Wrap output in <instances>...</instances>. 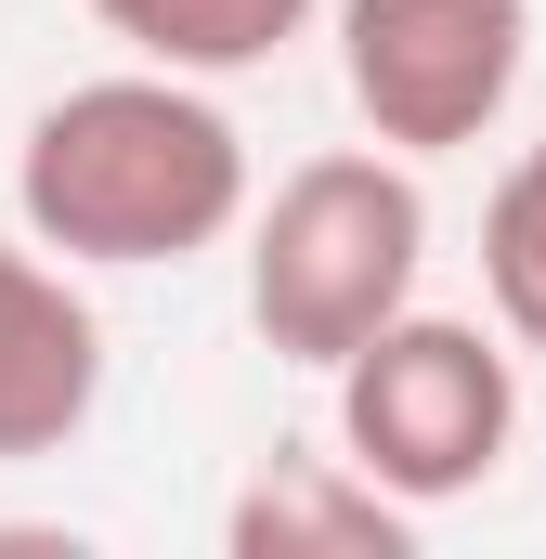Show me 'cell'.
<instances>
[{"mask_svg": "<svg viewBox=\"0 0 546 559\" xmlns=\"http://www.w3.org/2000/svg\"><path fill=\"white\" fill-rule=\"evenodd\" d=\"M105 404V325H92V299L66 286V261L26 235H0V468H26V455H66L79 429Z\"/></svg>", "mask_w": 546, "mask_h": 559, "instance_id": "5", "label": "cell"}, {"mask_svg": "<svg viewBox=\"0 0 546 559\" xmlns=\"http://www.w3.org/2000/svg\"><path fill=\"white\" fill-rule=\"evenodd\" d=\"M416 261H429V195L391 143L299 156L248 209V325H261L273 365L325 378L339 352H365L416 299Z\"/></svg>", "mask_w": 546, "mask_h": 559, "instance_id": "2", "label": "cell"}, {"mask_svg": "<svg viewBox=\"0 0 546 559\" xmlns=\"http://www.w3.org/2000/svg\"><path fill=\"white\" fill-rule=\"evenodd\" d=\"M13 209L52 261H105V274H156V261H195L248 222V131L169 79V66H118V79H79L26 118L13 156Z\"/></svg>", "mask_w": 546, "mask_h": 559, "instance_id": "1", "label": "cell"}, {"mask_svg": "<svg viewBox=\"0 0 546 559\" xmlns=\"http://www.w3.org/2000/svg\"><path fill=\"white\" fill-rule=\"evenodd\" d=\"M482 299H495L508 352H546V131L508 156V182L482 209Z\"/></svg>", "mask_w": 546, "mask_h": 559, "instance_id": "8", "label": "cell"}, {"mask_svg": "<svg viewBox=\"0 0 546 559\" xmlns=\"http://www.w3.org/2000/svg\"><path fill=\"white\" fill-rule=\"evenodd\" d=\"M534 0H339V79L391 156H455L521 105Z\"/></svg>", "mask_w": 546, "mask_h": 559, "instance_id": "4", "label": "cell"}, {"mask_svg": "<svg viewBox=\"0 0 546 559\" xmlns=\"http://www.w3.org/2000/svg\"><path fill=\"white\" fill-rule=\"evenodd\" d=\"M325 378H339V455L378 495H404L416 521L455 508V495H482L508 468V442H521V352L495 325H468V312H416L404 299Z\"/></svg>", "mask_w": 546, "mask_h": 559, "instance_id": "3", "label": "cell"}, {"mask_svg": "<svg viewBox=\"0 0 546 559\" xmlns=\"http://www.w3.org/2000/svg\"><path fill=\"white\" fill-rule=\"evenodd\" d=\"M92 26L131 39V66H169V79H248L312 26V0H92Z\"/></svg>", "mask_w": 546, "mask_h": 559, "instance_id": "7", "label": "cell"}, {"mask_svg": "<svg viewBox=\"0 0 546 559\" xmlns=\"http://www.w3.org/2000/svg\"><path fill=\"white\" fill-rule=\"evenodd\" d=\"M222 547H235V559H404L416 547V508L378 495L352 455L273 442L261 468L235 481V508H222Z\"/></svg>", "mask_w": 546, "mask_h": 559, "instance_id": "6", "label": "cell"}]
</instances>
